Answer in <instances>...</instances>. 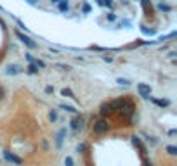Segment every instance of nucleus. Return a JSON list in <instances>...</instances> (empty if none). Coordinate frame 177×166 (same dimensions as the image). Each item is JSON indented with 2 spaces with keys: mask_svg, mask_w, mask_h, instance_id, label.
<instances>
[{
  "mask_svg": "<svg viewBox=\"0 0 177 166\" xmlns=\"http://www.w3.org/2000/svg\"><path fill=\"white\" fill-rule=\"evenodd\" d=\"M94 133H106L108 130H110V125H108V121H104V119H97V121L94 123V127H92Z\"/></svg>",
  "mask_w": 177,
  "mask_h": 166,
  "instance_id": "f257e3e1",
  "label": "nucleus"
},
{
  "mask_svg": "<svg viewBox=\"0 0 177 166\" xmlns=\"http://www.w3.org/2000/svg\"><path fill=\"white\" fill-rule=\"evenodd\" d=\"M16 36H18V38L21 40L23 44L26 45V47H30V48H37V44H35V42H33V40H31L30 36H24V35L21 33V31H16Z\"/></svg>",
  "mask_w": 177,
  "mask_h": 166,
  "instance_id": "f03ea898",
  "label": "nucleus"
},
{
  "mask_svg": "<svg viewBox=\"0 0 177 166\" xmlns=\"http://www.w3.org/2000/svg\"><path fill=\"white\" fill-rule=\"evenodd\" d=\"M137 92L141 93V97H144V99H149L151 87H149V85H144V83H139V85H137Z\"/></svg>",
  "mask_w": 177,
  "mask_h": 166,
  "instance_id": "7ed1b4c3",
  "label": "nucleus"
},
{
  "mask_svg": "<svg viewBox=\"0 0 177 166\" xmlns=\"http://www.w3.org/2000/svg\"><path fill=\"white\" fill-rule=\"evenodd\" d=\"M4 157L7 159V161H11V163H14V164H21V157H18L16 154H12V152H9V151H5L4 152Z\"/></svg>",
  "mask_w": 177,
  "mask_h": 166,
  "instance_id": "20e7f679",
  "label": "nucleus"
},
{
  "mask_svg": "<svg viewBox=\"0 0 177 166\" xmlns=\"http://www.w3.org/2000/svg\"><path fill=\"white\" fill-rule=\"evenodd\" d=\"M71 128H73L75 131L82 130V128H84V119H82V118H75L73 121H71Z\"/></svg>",
  "mask_w": 177,
  "mask_h": 166,
  "instance_id": "39448f33",
  "label": "nucleus"
},
{
  "mask_svg": "<svg viewBox=\"0 0 177 166\" xmlns=\"http://www.w3.org/2000/svg\"><path fill=\"white\" fill-rule=\"evenodd\" d=\"M18 73H21V68H19V66L12 64V66L7 68V74H18Z\"/></svg>",
  "mask_w": 177,
  "mask_h": 166,
  "instance_id": "423d86ee",
  "label": "nucleus"
},
{
  "mask_svg": "<svg viewBox=\"0 0 177 166\" xmlns=\"http://www.w3.org/2000/svg\"><path fill=\"white\" fill-rule=\"evenodd\" d=\"M64 133H66V130L63 128V130L59 131V135H58V140H56V144H58V147H61V145H63V139H64Z\"/></svg>",
  "mask_w": 177,
  "mask_h": 166,
  "instance_id": "0eeeda50",
  "label": "nucleus"
},
{
  "mask_svg": "<svg viewBox=\"0 0 177 166\" xmlns=\"http://www.w3.org/2000/svg\"><path fill=\"white\" fill-rule=\"evenodd\" d=\"M110 111H111V106L110 104H102L101 106V114H102V116H104V114H108Z\"/></svg>",
  "mask_w": 177,
  "mask_h": 166,
  "instance_id": "6e6552de",
  "label": "nucleus"
},
{
  "mask_svg": "<svg viewBox=\"0 0 177 166\" xmlns=\"http://www.w3.org/2000/svg\"><path fill=\"white\" fill-rule=\"evenodd\" d=\"M28 69H30V73H38V66H37L35 62L31 61V62H30V68H28Z\"/></svg>",
  "mask_w": 177,
  "mask_h": 166,
  "instance_id": "1a4fd4ad",
  "label": "nucleus"
},
{
  "mask_svg": "<svg viewBox=\"0 0 177 166\" xmlns=\"http://www.w3.org/2000/svg\"><path fill=\"white\" fill-rule=\"evenodd\" d=\"M63 95H64V97H73V99H75V95H73V92H71V90H70V88H63Z\"/></svg>",
  "mask_w": 177,
  "mask_h": 166,
  "instance_id": "9d476101",
  "label": "nucleus"
},
{
  "mask_svg": "<svg viewBox=\"0 0 177 166\" xmlns=\"http://www.w3.org/2000/svg\"><path fill=\"white\" fill-rule=\"evenodd\" d=\"M167 152L170 154V156H175V154H177V147H174V145H168V147H167Z\"/></svg>",
  "mask_w": 177,
  "mask_h": 166,
  "instance_id": "9b49d317",
  "label": "nucleus"
},
{
  "mask_svg": "<svg viewBox=\"0 0 177 166\" xmlns=\"http://www.w3.org/2000/svg\"><path fill=\"white\" fill-rule=\"evenodd\" d=\"M61 107H63V109H64V111H70V113H76V109H75V107H73V106H66V104H63Z\"/></svg>",
  "mask_w": 177,
  "mask_h": 166,
  "instance_id": "f8f14e48",
  "label": "nucleus"
},
{
  "mask_svg": "<svg viewBox=\"0 0 177 166\" xmlns=\"http://www.w3.org/2000/svg\"><path fill=\"white\" fill-rule=\"evenodd\" d=\"M132 144H134V145H137L141 151H144V149H142V145H141V140H139L137 137H134V139H132Z\"/></svg>",
  "mask_w": 177,
  "mask_h": 166,
  "instance_id": "ddd939ff",
  "label": "nucleus"
},
{
  "mask_svg": "<svg viewBox=\"0 0 177 166\" xmlns=\"http://www.w3.org/2000/svg\"><path fill=\"white\" fill-rule=\"evenodd\" d=\"M68 7H70V5H68V2H61V4H59V10H63V12H64V10H68Z\"/></svg>",
  "mask_w": 177,
  "mask_h": 166,
  "instance_id": "4468645a",
  "label": "nucleus"
},
{
  "mask_svg": "<svg viewBox=\"0 0 177 166\" xmlns=\"http://www.w3.org/2000/svg\"><path fill=\"white\" fill-rule=\"evenodd\" d=\"M49 119H50V121H56V119H58V113H56V111H50V113H49Z\"/></svg>",
  "mask_w": 177,
  "mask_h": 166,
  "instance_id": "2eb2a0df",
  "label": "nucleus"
},
{
  "mask_svg": "<svg viewBox=\"0 0 177 166\" xmlns=\"http://www.w3.org/2000/svg\"><path fill=\"white\" fill-rule=\"evenodd\" d=\"M158 9H160V10H167V12H168V10H170V7H168V5H163V4H160V5H158Z\"/></svg>",
  "mask_w": 177,
  "mask_h": 166,
  "instance_id": "dca6fc26",
  "label": "nucleus"
},
{
  "mask_svg": "<svg viewBox=\"0 0 177 166\" xmlns=\"http://www.w3.org/2000/svg\"><path fill=\"white\" fill-rule=\"evenodd\" d=\"M64 164H66V166H73V159H71V157H66V159H64Z\"/></svg>",
  "mask_w": 177,
  "mask_h": 166,
  "instance_id": "f3484780",
  "label": "nucleus"
},
{
  "mask_svg": "<svg viewBox=\"0 0 177 166\" xmlns=\"http://www.w3.org/2000/svg\"><path fill=\"white\" fill-rule=\"evenodd\" d=\"M155 102H156L158 106H168V104H170L168 101H155Z\"/></svg>",
  "mask_w": 177,
  "mask_h": 166,
  "instance_id": "a211bd4d",
  "label": "nucleus"
},
{
  "mask_svg": "<svg viewBox=\"0 0 177 166\" xmlns=\"http://www.w3.org/2000/svg\"><path fill=\"white\" fill-rule=\"evenodd\" d=\"M76 151H78V152H84V151H85V144H78Z\"/></svg>",
  "mask_w": 177,
  "mask_h": 166,
  "instance_id": "6ab92c4d",
  "label": "nucleus"
},
{
  "mask_svg": "<svg viewBox=\"0 0 177 166\" xmlns=\"http://www.w3.org/2000/svg\"><path fill=\"white\" fill-rule=\"evenodd\" d=\"M118 83H120V85H128V80H123V78H118Z\"/></svg>",
  "mask_w": 177,
  "mask_h": 166,
  "instance_id": "aec40b11",
  "label": "nucleus"
},
{
  "mask_svg": "<svg viewBox=\"0 0 177 166\" xmlns=\"http://www.w3.org/2000/svg\"><path fill=\"white\" fill-rule=\"evenodd\" d=\"M4 93H5V92H4V88L0 87V99H4Z\"/></svg>",
  "mask_w": 177,
  "mask_h": 166,
  "instance_id": "412c9836",
  "label": "nucleus"
},
{
  "mask_svg": "<svg viewBox=\"0 0 177 166\" xmlns=\"http://www.w3.org/2000/svg\"><path fill=\"white\" fill-rule=\"evenodd\" d=\"M104 4H106V5H110V7H111V5H113V2H111V0H106Z\"/></svg>",
  "mask_w": 177,
  "mask_h": 166,
  "instance_id": "4be33fe9",
  "label": "nucleus"
},
{
  "mask_svg": "<svg viewBox=\"0 0 177 166\" xmlns=\"http://www.w3.org/2000/svg\"><path fill=\"white\" fill-rule=\"evenodd\" d=\"M50 2H52V4H58V2H59V0H50Z\"/></svg>",
  "mask_w": 177,
  "mask_h": 166,
  "instance_id": "5701e85b",
  "label": "nucleus"
}]
</instances>
